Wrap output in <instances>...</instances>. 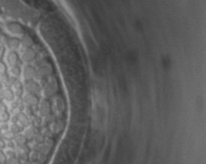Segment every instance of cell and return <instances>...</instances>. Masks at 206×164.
Segmentation results:
<instances>
[{
  "label": "cell",
  "instance_id": "cell-1",
  "mask_svg": "<svg viewBox=\"0 0 206 164\" xmlns=\"http://www.w3.org/2000/svg\"><path fill=\"white\" fill-rule=\"evenodd\" d=\"M24 101H25V103L27 104V105H29V106H35L36 104L38 103L37 97H36L34 94H31V93L25 95Z\"/></svg>",
  "mask_w": 206,
  "mask_h": 164
},
{
  "label": "cell",
  "instance_id": "cell-8",
  "mask_svg": "<svg viewBox=\"0 0 206 164\" xmlns=\"http://www.w3.org/2000/svg\"><path fill=\"white\" fill-rule=\"evenodd\" d=\"M6 72V68L4 64H2V63H0V74L1 73H4Z\"/></svg>",
  "mask_w": 206,
  "mask_h": 164
},
{
  "label": "cell",
  "instance_id": "cell-6",
  "mask_svg": "<svg viewBox=\"0 0 206 164\" xmlns=\"http://www.w3.org/2000/svg\"><path fill=\"white\" fill-rule=\"evenodd\" d=\"M34 136V132H33V129L30 128L29 130H28L27 133H25V137L28 138V139H31L32 137Z\"/></svg>",
  "mask_w": 206,
  "mask_h": 164
},
{
  "label": "cell",
  "instance_id": "cell-4",
  "mask_svg": "<svg viewBox=\"0 0 206 164\" xmlns=\"http://www.w3.org/2000/svg\"><path fill=\"white\" fill-rule=\"evenodd\" d=\"M2 96L4 97L5 99H7V100H12V99H13V97H14L13 92L11 91L10 89H6V90L3 91Z\"/></svg>",
  "mask_w": 206,
  "mask_h": 164
},
{
  "label": "cell",
  "instance_id": "cell-5",
  "mask_svg": "<svg viewBox=\"0 0 206 164\" xmlns=\"http://www.w3.org/2000/svg\"><path fill=\"white\" fill-rule=\"evenodd\" d=\"M16 142H17V144L23 145V144L25 143V136H22V135L17 136V137H16Z\"/></svg>",
  "mask_w": 206,
  "mask_h": 164
},
{
  "label": "cell",
  "instance_id": "cell-10",
  "mask_svg": "<svg viewBox=\"0 0 206 164\" xmlns=\"http://www.w3.org/2000/svg\"><path fill=\"white\" fill-rule=\"evenodd\" d=\"M1 56H2V50L0 49V57H1Z\"/></svg>",
  "mask_w": 206,
  "mask_h": 164
},
{
  "label": "cell",
  "instance_id": "cell-2",
  "mask_svg": "<svg viewBox=\"0 0 206 164\" xmlns=\"http://www.w3.org/2000/svg\"><path fill=\"white\" fill-rule=\"evenodd\" d=\"M34 75V69L31 68V66H28L27 68L24 70V76L27 80H30Z\"/></svg>",
  "mask_w": 206,
  "mask_h": 164
},
{
  "label": "cell",
  "instance_id": "cell-7",
  "mask_svg": "<svg viewBox=\"0 0 206 164\" xmlns=\"http://www.w3.org/2000/svg\"><path fill=\"white\" fill-rule=\"evenodd\" d=\"M13 133H5L4 134V138L7 140H11V139H13Z\"/></svg>",
  "mask_w": 206,
  "mask_h": 164
},
{
  "label": "cell",
  "instance_id": "cell-9",
  "mask_svg": "<svg viewBox=\"0 0 206 164\" xmlns=\"http://www.w3.org/2000/svg\"><path fill=\"white\" fill-rule=\"evenodd\" d=\"M5 155L0 151V163H5Z\"/></svg>",
  "mask_w": 206,
  "mask_h": 164
},
{
  "label": "cell",
  "instance_id": "cell-3",
  "mask_svg": "<svg viewBox=\"0 0 206 164\" xmlns=\"http://www.w3.org/2000/svg\"><path fill=\"white\" fill-rule=\"evenodd\" d=\"M49 110H50L49 104L47 103L46 101H43V102L40 104V113L43 115H47V114H49Z\"/></svg>",
  "mask_w": 206,
  "mask_h": 164
}]
</instances>
